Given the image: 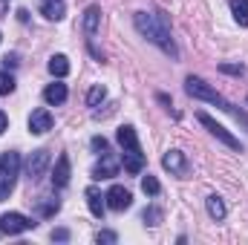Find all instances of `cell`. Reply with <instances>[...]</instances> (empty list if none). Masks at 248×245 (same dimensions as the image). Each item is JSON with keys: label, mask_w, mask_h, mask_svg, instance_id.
Instances as JSON below:
<instances>
[{"label": "cell", "mask_w": 248, "mask_h": 245, "mask_svg": "<svg viewBox=\"0 0 248 245\" xmlns=\"http://www.w3.org/2000/svg\"><path fill=\"white\" fill-rule=\"evenodd\" d=\"M104 98H107V90H104L101 84H95V87H93V90L87 92V107H98V104H101Z\"/></svg>", "instance_id": "cell-19"}, {"label": "cell", "mask_w": 248, "mask_h": 245, "mask_svg": "<svg viewBox=\"0 0 248 245\" xmlns=\"http://www.w3.org/2000/svg\"><path fill=\"white\" fill-rule=\"evenodd\" d=\"M46 168H49V150H35L29 159H26V176H29V182H38L44 173H46Z\"/></svg>", "instance_id": "cell-6"}, {"label": "cell", "mask_w": 248, "mask_h": 245, "mask_svg": "<svg viewBox=\"0 0 248 245\" xmlns=\"http://www.w3.org/2000/svg\"><path fill=\"white\" fill-rule=\"evenodd\" d=\"M90 147H93L95 153H107V147H110V144H107V138H104V136H93Z\"/></svg>", "instance_id": "cell-26"}, {"label": "cell", "mask_w": 248, "mask_h": 245, "mask_svg": "<svg viewBox=\"0 0 248 245\" xmlns=\"http://www.w3.org/2000/svg\"><path fill=\"white\" fill-rule=\"evenodd\" d=\"M52 124H55V119H52V113L49 110H32V116H29V133H35V136H44V133H49L52 130Z\"/></svg>", "instance_id": "cell-9"}, {"label": "cell", "mask_w": 248, "mask_h": 245, "mask_svg": "<svg viewBox=\"0 0 248 245\" xmlns=\"http://www.w3.org/2000/svg\"><path fill=\"white\" fill-rule=\"evenodd\" d=\"M52 240H58V243L69 240V231H66V228H58V231H52Z\"/></svg>", "instance_id": "cell-28"}, {"label": "cell", "mask_w": 248, "mask_h": 245, "mask_svg": "<svg viewBox=\"0 0 248 245\" xmlns=\"http://www.w3.org/2000/svg\"><path fill=\"white\" fill-rule=\"evenodd\" d=\"M231 12L240 26H248V0H231Z\"/></svg>", "instance_id": "cell-18"}, {"label": "cell", "mask_w": 248, "mask_h": 245, "mask_svg": "<svg viewBox=\"0 0 248 245\" xmlns=\"http://www.w3.org/2000/svg\"><path fill=\"white\" fill-rule=\"evenodd\" d=\"M41 15L46 20H61L66 15V6H63V0H41Z\"/></svg>", "instance_id": "cell-13"}, {"label": "cell", "mask_w": 248, "mask_h": 245, "mask_svg": "<svg viewBox=\"0 0 248 245\" xmlns=\"http://www.w3.org/2000/svg\"><path fill=\"white\" fill-rule=\"evenodd\" d=\"M6 130H9V116H6V113H0V136H3Z\"/></svg>", "instance_id": "cell-29"}, {"label": "cell", "mask_w": 248, "mask_h": 245, "mask_svg": "<svg viewBox=\"0 0 248 245\" xmlns=\"http://www.w3.org/2000/svg\"><path fill=\"white\" fill-rule=\"evenodd\" d=\"M205 208H208V214H211V219H225V202H222V196H217V193H211L208 199H205Z\"/></svg>", "instance_id": "cell-16"}, {"label": "cell", "mask_w": 248, "mask_h": 245, "mask_svg": "<svg viewBox=\"0 0 248 245\" xmlns=\"http://www.w3.org/2000/svg\"><path fill=\"white\" fill-rule=\"evenodd\" d=\"M49 72H52L55 78H63V75L69 72V61H66V55H52V58H49Z\"/></svg>", "instance_id": "cell-17"}, {"label": "cell", "mask_w": 248, "mask_h": 245, "mask_svg": "<svg viewBox=\"0 0 248 245\" xmlns=\"http://www.w3.org/2000/svg\"><path fill=\"white\" fill-rule=\"evenodd\" d=\"M15 182H17V176H6V173H0V202L9 199V193L15 190Z\"/></svg>", "instance_id": "cell-21"}, {"label": "cell", "mask_w": 248, "mask_h": 245, "mask_svg": "<svg viewBox=\"0 0 248 245\" xmlns=\"http://www.w3.org/2000/svg\"><path fill=\"white\" fill-rule=\"evenodd\" d=\"M141 190H144V193H150V196H156V193L162 190V184H159L156 176H150V173H147V176L141 179Z\"/></svg>", "instance_id": "cell-22"}, {"label": "cell", "mask_w": 248, "mask_h": 245, "mask_svg": "<svg viewBox=\"0 0 248 245\" xmlns=\"http://www.w3.org/2000/svg\"><path fill=\"white\" fill-rule=\"evenodd\" d=\"M66 95H69V92H66V84H61V81H55V84H49V87L44 90V101L52 104V107H55V104H63Z\"/></svg>", "instance_id": "cell-14"}, {"label": "cell", "mask_w": 248, "mask_h": 245, "mask_svg": "<svg viewBox=\"0 0 248 245\" xmlns=\"http://www.w3.org/2000/svg\"><path fill=\"white\" fill-rule=\"evenodd\" d=\"M133 23H136L139 35H144V38H147L150 44H156L162 52H168L170 58L179 55V49H176V44H173V38H170V23H168V15H165V12H136Z\"/></svg>", "instance_id": "cell-1"}, {"label": "cell", "mask_w": 248, "mask_h": 245, "mask_svg": "<svg viewBox=\"0 0 248 245\" xmlns=\"http://www.w3.org/2000/svg\"><path fill=\"white\" fill-rule=\"evenodd\" d=\"M104 199H107V208H110V211H127V208L133 205V193H130L127 187H122V184H113Z\"/></svg>", "instance_id": "cell-8"}, {"label": "cell", "mask_w": 248, "mask_h": 245, "mask_svg": "<svg viewBox=\"0 0 248 245\" xmlns=\"http://www.w3.org/2000/svg\"><path fill=\"white\" fill-rule=\"evenodd\" d=\"M162 165H165V170H170V173H176V176H185L187 173V159L182 150H168L165 156H162Z\"/></svg>", "instance_id": "cell-10"}, {"label": "cell", "mask_w": 248, "mask_h": 245, "mask_svg": "<svg viewBox=\"0 0 248 245\" xmlns=\"http://www.w3.org/2000/svg\"><path fill=\"white\" fill-rule=\"evenodd\" d=\"M185 92L190 95V98H199V101H208V104H217L222 113H228V116H234L237 122L243 124V127H248V113L243 110V107H234L225 95H219L211 84H205L202 78H196V75H187L185 78Z\"/></svg>", "instance_id": "cell-2"}, {"label": "cell", "mask_w": 248, "mask_h": 245, "mask_svg": "<svg viewBox=\"0 0 248 245\" xmlns=\"http://www.w3.org/2000/svg\"><path fill=\"white\" fill-rule=\"evenodd\" d=\"M141 222H144L147 228H156V225L162 222V211H159V208H144V214H141Z\"/></svg>", "instance_id": "cell-20"}, {"label": "cell", "mask_w": 248, "mask_h": 245, "mask_svg": "<svg viewBox=\"0 0 248 245\" xmlns=\"http://www.w3.org/2000/svg\"><path fill=\"white\" fill-rule=\"evenodd\" d=\"M52 184H55V187H66V184H69V156H66V153L58 156V162H55V168H52Z\"/></svg>", "instance_id": "cell-11"}, {"label": "cell", "mask_w": 248, "mask_h": 245, "mask_svg": "<svg viewBox=\"0 0 248 245\" xmlns=\"http://www.w3.org/2000/svg\"><path fill=\"white\" fill-rule=\"evenodd\" d=\"M9 92H15V78L0 69V95H9Z\"/></svg>", "instance_id": "cell-23"}, {"label": "cell", "mask_w": 248, "mask_h": 245, "mask_svg": "<svg viewBox=\"0 0 248 245\" xmlns=\"http://www.w3.org/2000/svg\"><path fill=\"white\" fill-rule=\"evenodd\" d=\"M116 138H119V144H122V165L127 173H141L144 170V153H141V144H139V136H136V130L130 127V124H124L119 127V133H116Z\"/></svg>", "instance_id": "cell-3"}, {"label": "cell", "mask_w": 248, "mask_h": 245, "mask_svg": "<svg viewBox=\"0 0 248 245\" xmlns=\"http://www.w3.org/2000/svg\"><path fill=\"white\" fill-rule=\"evenodd\" d=\"M119 168H122V159L113 153H104L101 162L93 168V179H113V176H119Z\"/></svg>", "instance_id": "cell-7"}, {"label": "cell", "mask_w": 248, "mask_h": 245, "mask_svg": "<svg viewBox=\"0 0 248 245\" xmlns=\"http://www.w3.org/2000/svg\"><path fill=\"white\" fill-rule=\"evenodd\" d=\"M219 72H225V75H246V66L243 63H219Z\"/></svg>", "instance_id": "cell-25"}, {"label": "cell", "mask_w": 248, "mask_h": 245, "mask_svg": "<svg viewBox=\"0 0 248 245\" xmlns=\"http://www.w3.org/2000/svg\"><path fill=\"white\" fill-rule=\"evenodd\" d=\"M98 23H101V9H98V6H90V9L84 12V23H81V26H84V32L93 38V35L98 32Z\"/></svg>", "instance_id": "cell-15"}, {"label": "cell", "mask_w": 248, "mask_h": 245, "mask_svg": "<svg viewBox=\"0 0 248 245\" xmlns=\"http://www.w3.org/2000/svg\"><path fill=\"white\" fill-rule=\"evenodd\" d=\"M84 196H87V205H90V211H93V216H98V219H101V216H104V208H107V199L101 196V190H98L95 184H90Z\"/></svg>", "instance_id": "cell-12"}, {"label": "cell", "mask_w": 248, "mask_h": 245, "mask_svg": "<svg viewBox=\"0 0 248 245\" xmlns=\"http://www.w3.org/2000/svg\"><path fill=\"white\" fill-rule=\"evenodd\" d=\"M196 119H199V124H202V127H208V133H211V136H217V138H219L225 147H231V150H237V153L243 150V141H240L234 133H228L222 124L217 122V119H211L208 113H196Z\"/></svg>", "instance_id": "cell-4"}, {"label": "cell", "mask_w": 248, "mask_h": 245, "mask_svg": "<svg viewBox=\"0 0 248 245\" xmlns=\"http://www.w3.org/2000/svg\"><path fill=\"white\" fill-rule=\"evenodd\" d=\"M38 222H32L29 216H23V214H17V211H9V214H3L0 216V231L3 234H23V231H32Z\"/></svg>", "instance_id": "cell-5"}, {"label": "cell", "mask_w": 248, "mask_h": 245, "mask_svg": "<svg viewBox=\"0 0 248 245\" xmlns=\"http://www.w3.org/2000/svg\"><path fill=\"white\" fill-rule=\"evenodd\" d=\"M61 211V202L58 199H46V202H41V214L44 216H55Z\"/></svg>", "instance_id": "cell-24"}, {"label": "cell", "mask_w": 248, "mask_h": 245, "mask_svg": "<svg viewBox=\"0 0 248 245\" xmlns=\"http://www.w3.org/2000/svg\"><path fill=\"white\" fill-rule=\"evenodd\" d=\"M98 243H119V237L113 234V231H98V237H95Z\"/></svg>", "instance_id": "cell-27"}]
</instances>
